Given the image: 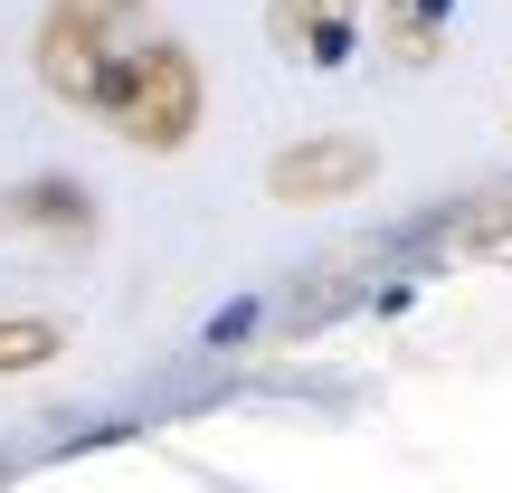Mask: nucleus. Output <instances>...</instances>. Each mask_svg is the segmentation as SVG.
<instances>
[{
  "instance_id": "f257e3e1",
  "label": "nucleus",
  "mask_w": 512,
  "mask_h": 493,
  "mask_svg": "<svg viewBox=\"0 0 512 493\" xmlns=\"http://www.w3.org/2000/svg\"><path fill=\"white\" fill-rule=\"evenodd\" d=\"M86 105H105V124L133 133L143 152H171L200 124V67H190L181 48H124V57H105Z\"/></svg>"
},
{
  "instance_id": "f03ea898",
  "label": "nucleus",
  "mask_w": 512,
  "mask_h": 493,
  "mask_svg": "<svg viewBox=\"0 0 512 493\" xmlns=\"http://www.w3.org/2000/svg\"><path fill=\"white\" fill-rule=\"evenodd\" d=\"M124 10H133V0H57V19H48V48H38L48 86H67V95H95V76H105V29H114Z\"/></svg>"
},
{
  "instance_id": "7ed1b4c3",
  "label": "nucleus",
  "mask_w": 512,
  "mask_h": 493,
  "mask_svg": "<svg viewBox=\"0 0 512 493\" xmlns=\"http://www.w3.org/2000/svg\"><path fill=\"white\" fill-rule=\"evenodd\" d=\"M370 181V143H351V133H323V143H294L285 162H275V200H342V190Z\"/></svg>"
},
{
  "instance_id": "20e7f679",
  "label": "nucleus",
  "mask_w": 512,
  "mask_h": 493,
  "mask_svg": "<svg viewBox=\"0 0 512 493\" xmlns=\"http://www.w3.org/2000/svg\"><path fill=\"white\" fill-rule=\"evenodd\" d=\"M57 351V323H0V370H38Z\"/></svg>"
}]
</instances>
